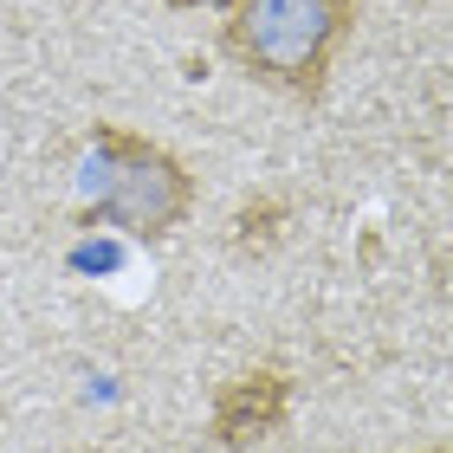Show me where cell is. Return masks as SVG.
<instances>
[{
    "mask_svg": "<svg viewBox=\"0 0 453 453\" xmlns=\"http://www.w3.org/2000/svg\"><path fill=\"white\" fill-rule=\"evenodd\" d=\"M285 408H292V382L279 369H246L214 395V441L220 447H253L265 434H279Z\"/></svg>",
    "mask_w": 453,
    "mask_h": 453,
    "instance_id": "obj_3",
    "label": "cell"
},
{
    "mask_svg": "<svg viewBox=\"0 0 453 453\" xmlns=\"http://www.w3.org/2000/svg\"><path fill=\"white\" fill-rule=\"evenodd\" d=\"M162 7H234V0H162Z\"/></svg>",
    "mask_w": 453,
    "mask_h": 453,
    "instance_id": "obj_4",
    "label": "cell"
},
{
    "mask_svg": "<svg viewBox=\"0 0 453 453\" xmlns=\"http://www.w3.org/2000/svg\"><path fill=\"white\" fill-rule=\"evenodd\" d=\"M349 27H357V0H234L220 27V52L246 78L318 104Z\"/></svg>",
    "mask_w": 453,
    "mask_h": 453,
    "instance_id": "obj_1",
    "label": "cell"
},
{
    "mask_svg": "<svg viewBox=\"0 0 453 453\" xmlns=\"http://www.w3.org/2000/svg\"><path fill=\"white\" fill-rule=\"evenodd\" d=\"M78 195L91 220H111L136 240H169L195 208V175L156 136L97 123L85 136V162H78Z\"/></svg>",
    "mask_w": 453,
    "mask_h": 453,
    "instance_id": "obj_2",
    "label": "cell"
}]
</instances>
